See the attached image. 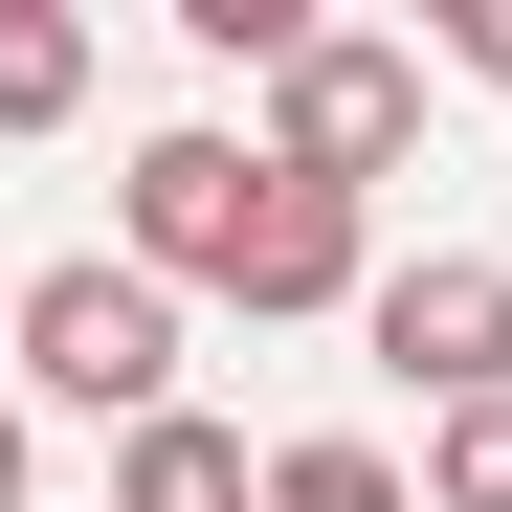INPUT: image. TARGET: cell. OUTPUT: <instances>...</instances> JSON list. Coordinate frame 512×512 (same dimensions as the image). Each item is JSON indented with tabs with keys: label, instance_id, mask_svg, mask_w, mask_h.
Instances as JSON below:
<instances>
[{
	"label": "cell",
	"instance_id": "cell-5",
	"mask_svg": "<svg viewBox=\"0 0 512 512\" xmlns=\"http://www.w3.org/2000/svg\"><path fill=\"white\" fill-rule=\"evenodd\" d=\"M112 512H268V446H245V423H134V446H112Z\"/></svg>",
	"mask_w": 512,
	"mask_h": 512
},
{
	"label": "cell",
	"instance_id": "cell-4",
	"mask_svg": "<svg viewBox=\"0 0 512 512\" xmlns=\"http://www.w3.org/2000/svg\"><path fill=\"white\" fill-rule=\"evenodd\" d=\"M245 201H268V134H134V201L112 223H134L156 290H223L245 268Z\"/></svg>",
	"mask_w": 512,
	"mask_h": 512
},
{
	"label": "cell",
	"instance_id": "cell-9",
	"mask_svg": "<svg viewBox=\"0 0 512 512\" xmlns=\"http://www.w3.org/2000/svg\"><path fill=\"white\" fill-rule=\"evenodd\" d=\"M423 67H468V90H512V0H446V23H423Z\"/></svg>",
	"mask_w": 512,
	"mask_h": 512
},
{
	"label": "cell",
	"instance_id": "cell-11",
	"mask_svg": "<svg viewBox=\"0 0 512 512\" xmlns=\"http://www.w3.org/2000/svg\"><path fill=\"white\" fill-rule=\"evenodd\" d=\"M0 312H23V290H0Z\"/></svg>",
	"mask_w": 512,
	"mask_h": 512
},
{
	"label": "cell",
	"instance_id": "cell-8",
	"mask_svg": "<svg viewBox=\"0 0 512 512\" xmlns=\"http://www.w3.org/2000/svg\"><path fill=\"white\" fill-rule=\"evenodd\" d=\"M423 512H512V401H446V423H423Z\"/></svg>",
	"mask_w": 512,
	"mask_h": 512
},
{
	"label": "cell",
	"instance_id": "cell-3",
	"mask_svg": "<svg viewBox=\"0 0 512 512\" xmlns=\"http://www.w3.org/2000/svg\"><path fill=\"white\" fill-rule=\"evenodd\" d=\"M357 334H379V379L446 423V401H512V268L490 245H401V268L357 290Z\"/></svg>",
	"mask_w": 512,
	"mask_h": 512
},
{
	"label": "cell",
	"instance_id": "cell-2",
	"mask_svg": "<svg viewBox=\"0 0 512 512\" xmlns=\"http://www.w3.org/2000/svg\"><path fill=\"white\" fill-rule=\"evenodd\" d=\"M268 156H290V179H334V201H379L401 156H423V45H379V23H312V45L268 67Z\"/></svg>",
	"mask_w": 512,
	"mask_h": 512
},
{
	"label": "cell",
	"instance_id": "cell-7",
	"mask_svg": "<svg viewBox=\"0 0 512 512\" xmlns=\"http://www.w3.org/2000/svg\"><path fill=\"white\" fill-rule=\"evenodd\" d=\"M268 512H423V468L357 446V423H312V446H268Z\"/></svg>",
	"mask_w": 512,
	"mask_h": 512
},
{
	"label": "cell",
	"instance_id": "cell-1",
	"mask_svg": "<svg viewBox=\"0 0 512 512\" xmlns=\"http://www.w3.org/2000/svg\"><path fill=\"white\" fill-rule=\"evenodd\" d=\"M0 379L134 446V423H179V290H156L134 245H90V268H23V312H0Z\"/></svg>",
	"mask_w": 512,
	"mask_h": 512
},
{
	"label": "cell",
	"instance_id": "cell-10",
	"mask_svg": "<svg viewBox=\"0 0 512 512\" xmlns=\"http://www.w3.org/2000/svg\"><path fill=\"white\" fill-rule=\"evenodd\" d=\"M0 512H45V423L23 401H0Z\"/></svg>",
	"mask_w": 512,
	"mask_h": 512
},
{
	"label": "cell",
	"instance_id": "cell-6",
	"mask_svg": "<svg viewBox=\"0 0 512 512\" xmlns=\"http://www.w3.org/2000/svg\"><path fill=\"white\" fill-rule=\"evenodd\" d=\"M90 112V0H0V156Z\"/></svg>",
	"mask_w": 512,
	"mask_h": 512
}]
</instances>
